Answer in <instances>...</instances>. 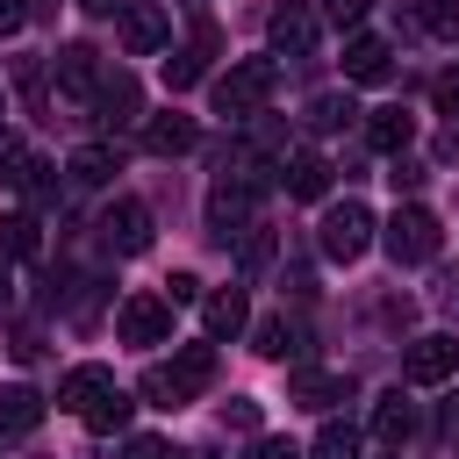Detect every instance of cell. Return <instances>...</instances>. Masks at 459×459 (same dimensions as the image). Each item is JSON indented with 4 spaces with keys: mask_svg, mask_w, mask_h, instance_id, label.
<instances>
[{
    "mask_svg": "<svg viewBox=\"0 0 459 459\" xmlns=\"http://www.w3.org/2000/svg\"><path fill=\"white\" fill-rule=\"evenodd\" d=\"M201 323H208V337H237V330L251 323V301H244V287H215V294L201 301Z\"/></svg>",
    "mask_w": 459,
    "mask_h": 459,
    "instance_id": "e0dca14e",
    "label": "cell"
},
{
    "mask_svg": "<svg viewBox=\"0 0 459 459\" xmlns=\"http://www.w3.org/2000/svg\"><path fill=\"white\" fill-rule=\"evenodd\" d=\"M93 115H100L108 129L136 122V79H129V72H108V79L93 86Z\"/></svg>",
    "mask_w": 459,
    "mask_h": 459,
    "instance_id": "2e32d148",
    "label": "cell"
},
{
    "mask_svg": "<svg viewBox=\"0 0 459 459\" xmlns=\"http://www.w3.org/2000/svg\"><path fill=\"white\" fill-rule=\"evenodd\" d=\"M22 29V0H0V36H14Z\"/></svg>",
    "mask_w": 459,
    "mask_h": 459,
    "instance_id": "8d00e7d4",
    "label": "cell"
},
{
    "mask_svg": "<svg viewBox=\"0 0 459 459\" xmlns=\"http://www.w3.org/2000/svg\"><path fill=\"white\" fill-rule=\"evenodd\" d=\"M208 380H215V344H186V351H172L165 366L143 373V402H158V409H186Z\"/></svg>",
    "mask_w": 459,
    "mask_h": 459,
    "instance_id": "6da1fadb",
    "label": "cell"
},
{
    "mask_svg": "<svg viewBox=\"0 0 459 459\" xmlns=\"http://www.w3.org/2000/svg\"><path fill=\"white\" fill-rule=\"evenodd\" d=\"M115 43H122L129 57H151V50H165V43H172V14H165L158 0H129V7L115 14Z\"/></svg>",
    "mask_w": 459,
    "mask_h": 459,
    "instance_id": "8992f818",
    "label": "cell"
},
{
    "mask_svg": "<svg viewBox=\"0 0 459 459\" xmlns=\"http://www.w3.org/2000/svg\"><path fill=\"white\" fill-rule=\"evenodd\" d=\"M57 79H65L72 93H93V86H100V65H93V50H86V43H65V50H57Z\"/></svg>",
    "mask_w": 459,
    "mask_h": 459,
    "instance_id": "603a6c76",
    "label": "cell"
},
{
    "mask_svg": "<svg viewBox=\"0 0 459 459\" xmlns=\"http://www.w3.org/2000/svg\"><path fill=\"white\" fill-rule=\"evenodd\" d=\"M194 136H201V129H194L186 115H151V129H143V143H151L158 158H179V151H194Z\"/></svg>",
    "mask_w": 459,
    "mask_h": 459,
    "instance_id": "44dd1931",
    "label": "cell"
},
{
    "mask_svg": "<svg viewBox=\"0 0 459 459\" xmlns=\"http://www.w3.org/2000/svg\"><path fill=\"white\" fill-rule=\"evenodd\" d=\"M273 79H280L273 57H244V65H230V72L215 79V108H222V115H251V108L273 100Z\"/></svg>",
    "mask_w": 459,
    "mask_h": 459,
    "instance_id": "277c9868",
    "label": "cell"
},
{
    "mask_svg": "<svg viewBox=\"0 0 459 459\" xmlns=\"http://www.w3.org/2000/svg\"><path fill=\"white\" fill-rule=\"evenodd\" d=\"M251 344H258L265 359H301V351H308V330H301L294 316H258V323H251Z\"/></svg>",
    "mask_w": 459,
    "mask_h": 459,
    "instance_id": "9a60e30c",
    "label": "cell"
},
{
    "mask_svg": "<svg viewBox=\"0 0 459 459\" xmlns=\"http://www.w3.org/2000/svg\"><path fill=\"white\" fill-rule=\"evenodd\" d=\"M79 7H93V14H122L129 0H79Z\"/></svg>",
    "mask_w": 459,
    "mask_h": 459,
    "instance_id": "ab89813d",
    "label": "cell"
},
{
    "mask_svg": "<svg viewBox=\"0 0 459 459\" xmlns=\"http://www.w3.org/2000/svg\"><path fill=\"white\" fill-rule=\"evenodd\" d=\"M22 172H29V143L0 136V186H22Z\"/></svg>",
    "mask_w": 459,
    "mask_h": 459,
    "instance_id": "f1b7e54d",
    "label": "cell"
},
{
    "mask_svg": "<svg viewBox=\"0 0 459 459\" xmlns=\"http://www.w3.org/2000/svg\"><path fill=\"white\" fill-rule=\"evenodd\" d=\"M208 50H215V29H208V22H194V43L165 57V86H172V93H186V86L208 72Z\"/></svg>",
    "mask_w": 459,
    "mask_h": 459,
    "instance_id": "4fadbf2b",
    "label": "cell"
},
{
    "mask_svg": "<svg viewBox=\"0 0 459 459\" xmlns=\"http://www.w3.org/2000/svg\"><path fill=\"white\" fill-rule=\"evenodd\" d=\"M359 108H351V93H316L308 100V129H344Z\"/></svg>",
    "mask_w": 459,
    "mask_h": 459,
    "instance_id": "4316f807",
    "label": "cell"
},
{
    "mask_svg": "<svg viewBox=\"0 0 459 459\" xmlns=\"http://www.w3.org/2000/svg\"><path fill=\"white\" fill-rule=\"evenodd\" d=\"M409 136H416V115H409V108H380V115L366 122V143H373V151H387V158H402V151H409Z\"/></svg>",
    "mask_w": 459,
    "mask_h": 459,
    "instance_id": "ffe728a7",
    "label": "cell"
},
{
    "mask_svg": "<svg viewBox=\"0 0 459 459\" xmlns=\"http://www.w3.org/2000/svg\"><path fill=\"white\" fill-rule=\"evenodd\" d=\"M409 430H416V409L402 402V387H394V394H380V402H373V437H380V445H402Z\"/></svg>",
    "mask_w": 459,
    "mask_h": 459,
    "instance_id": "7402d4cb",
    "label": "cell"
},
{
    "mask_svg": "<svg viewBox=\"0 0 459 459\" xmlns=\"http://www.w3.org/2000/svg\"><path fill=\"white\" fill-rule=\"evenodd\" d=\"M43 423V394L36 387H0V437H29Z\"/></svg>",
    "mask_w": 459,
    "mask_h": 459,
    "instance_id": "d6986e66",
    "label": "cell"
},
{
    "mask_svg": "<svg viewBox=\"0 0 459 459\" xmlns=\"http://www.w3.org/2000/svg\"><path fill=\"white\" fill-rule=\"evenodd\" d=\"M165 301H172V308H179V301H201V280H194V273H172V280H165Z\"/></svg>",
    "mask_w": 459,
    "mask_h": 459,
    "instance_id": "1f68e13d",
    "label": "cell"
},
{
    "mask_svg": "<svg viewBox=\"0 0 459 459\" xmlns=\"http://www.w3.org/2000/svg\"><path fill=\"white\" fill-rule=\"evenodd\" d=\"M373 208L366 201H337L330 215H323V258H337V265H351V258H366L373 251Z\"/></svg>",
    "mask_w": 459,
    "mask_h": 459,
    "instance_id": "5b68a950",
    "label": "cell"
},
{
    "mask_svg": "<svg viewBox=\"0 0 459 459\" xmlns=\"http://www.w3.org/2000/svg\"><path fill=\"white\" fill-rule=\"evenodd\" d=\"M222 423H230V430H258V402H230Z\"/></svg>",
    "mask_w": 459,
    "mask_h": 459,
    "instance_id": "e575fe53",
    "label": "cell"
},
{
    "mask_svg": "<svg viewBox=\"0 0 459 459\" xmlns=\"http://www.w3.org/2000/svg\"><path fill=\"white\" fill-rule=\"evenodd\" d=\"M14 301V273H7V258H0V308Z\"/></svg>",
    "mask_w": 459,
    "mask_h": 459,
    "instance_id": "60d3db41",
    "label": "cell"
},
{
    "mask_svg": "<svg viewBox=\"0 0 459 459\" xmlns=\"http://www.w3.org/2000/svg\"><path fill=\"white\" fill-rule=\"evenodd\" d=\"M258 194H265V172H222V179L208 186V237H215V244L244 237L251 215H258Z\"/></svg>",
    "mask_w": 459,
    "mask_h": 459,
    "instance_id": "7a4b0ae2",
    "label": "cell"
},
{
    "mask_svg": "<svg viewBox=\"0 0 459 459\" xmlns=\"http://www.w3.org/2000/svg\"><path fill=\"white\" fill-rule=\"evenodd\" d=\"M100 244H108V251H122V258H136V251H151V208L122 194V201H115L108 215H100Z\"/></svg>",
    "mask_w": 459,
    "mask_h": 459,
    "instance_id": "ba28073f",
    "label": "cell"
},
{
    "mask_svg": "<svg viewBox=\"0 0 459 459\" xmlns=\"http://www.w3.org/2000/svg\"><path fill=\"white\" fill-rule=\"evenodd\" d=\"M280 179H287L294 201H323V194H330V158H323V151H294V158L280 165Z\"/></svg>",
    "mask_w": 459,
    "mask_h": 459,
    "instance_id": "5bb4252c",
    "label": "cell"
},
{
    "mask_svg": "<svg viewBox=\"0 0 459 459\" xmlns=\"http://www.w3.org/2000/svg\"><path fill=\"white\" fill-rule=\"evenodd\" d=\"M251 459H301V452H294V445H287V437H265V445H258V452H251Z\"/></svg>",
    "mask_w": 459,
    "mask_h": 459,
    "instance_id": "d590c367",
    "label": "cell"
},
{
    "mask_svg": "<svg viewBox=\"0 0 459 459\" xmlns=\"http://www.w3.org/2000/svg\"><path fill=\"white\" fill-rule=\"evenodd\" d=\"M57 165H43V158H29V172H22V186H29V201H57V179H50Z\"/></svg>",
    "mask_w": 459,
    "mask_h": 459,
    "instance_id": "4dcf8cb0",
    "label": "cell"
},
{
    "mask_svg": "<svg viewBox=\"0 0 459 459\" xmlns=\"http://www.w3.org/2000/svg\"><path fill=\"white\" fill-rule=\"evenodd\" d=\"M437 108H459V79H437Z\"/></svg>",
    "mask_w": 459,
    "mask_h": 459,
    "instance_id": "f35d334b",
    "label": "cell"
},
{
    "mask_svg": "<svg viewBox=\"0 0 459 459\" xmlns=\"http://www.w3.org/2000/svg\"><path fill=\"white\" fill-rule=\"evenodd\" d=\"M387 72H394L387 36H351V43H344V79H351V86H380Z\"/></svg>",
    "mask_w": 459,
    "mask_h": 459,
    "instance_id": "8fae6325",
    "label": "cell"
},
{
    "mask_svg": "<svg viewBox=\"0 0 459 459\" xmlns=\"http://www.w3.org/2000/svg\"><path fill=\"white\" fill-rule=\"evenodd\" d=\"M273 258V237L265 230H244V265H265Z\"/></svg>",
    "mask_w": 459,
    "mask_h": 459,
    "instance_id": "836d02e7",
    "label": "cell"
},
{
    "mask_svg": "<svg viewBox=\"0 0 459 459\" xmlns=\"http://www.w3.org/2000/svg\"><path fill=\"white\" fill-rule=\"evenodd\" d=\"M0 258H36V215L29 208L0 215Z\"/></svg>",
    "mask_w": 459,
    "mask_h": 459,
    "instance_id": "d4e9b609",
    "label": "cell"
},
{
    "mask_svg": "<svg viewBox=\"0 0 459 459\" xmlns=\"http://www.w3.org/2000/svg\"><path fill=\"white\" fill-rule=\"evenodd\" d=\"M423 29L430 36H459V0H423Z\"/></svg>",
    "mask_w": 459,
    "mask_h": 459,
    "instance_id": "f546056e",
    "label": "cell"
},
{
    "mask_svg": "<svg viewBox=\"0 0 459 459\" xmlns=\"http://www.w3.org/2000/svg\"><path fill=\"white\" fill-rule=\"evenodd\" d=\"M330 14H337V22H359V14H366V0H330Z\"/></svg>",
    "mask_w": 459,
    "mask_h": 459,
    "instance_id": "74e56055",
    "label": "cell"
},
{
    "mask_svg": "<svg viewBox=\"0 0 459 459\" xmlns=\"http://www.w3.org/2000/svg\"><path fill=\"white\" fill-rule=\"evenodd\" d=\"M122 459H179V452H172L165 437H129V452H122Z\"/></svg>",
    "mask_w": 459,
    "mask_h": 459,
    "instance_id": "d6a6232c",
    "label": "cell"
},
{
    "mask_svg": "<svg viewBox=\"0 0 459 459\" xmlns=\"http://www.w3.org/2000/svg\"><path fill=\"white\" fill-rule=\"evenodd\" d=\"M308 459H359V430L351 423H323L316 445H308Z\"/></svg>",
    "mask_w": 459,
    "mask_h": 459,
    "instance_id": "484cf974",
    "label": "cell"
},
{
    "mask_svg": "<svg viewBox=\"0 0 459 459\" xmlns=\"http://www.w3.org/2000/svg\"><path fill=\"white\" fill-rule=\"evenodd\" d=\"M459 373V344L452 337H416L409 351H402V380L409 387H437V380H452Z\"/></svg>",
    "mask_w": 459,
    "mask_h": 459,
    "instance_id": "9c48e42d",
    "label": "cell"
},
{
    "mask_svg": "<svg viewBox=\"0 0 459 459\" xmlns=\"http://www.w3.org/2000/svg\"><path fill=\"white\" fill-rule=\"evenodd\" d=\"M287 402L330 409V402H351V380H344V373H294V380H287Z\"/></svg>",
    "mask_w": 459,
    "mask_h": 459,
    "instance_id": "ac0fdd59",
    "label": "cell"
},
{
    "mask_svg": "<svg viewBox=\"0 0 459 459\" xmlns=\"http://www.w3.org/2000/svg\"><path fill=\"white\" fill-rule=\"evenodd\" d=\"M129 409H136V402H129V394L115 387V394H108V402H100V409L86 416V430H100V437H108V430H122V423H129Z\"/></svg>",
    "mask_w": 459,
    "mask_h": 459,
    "instance_id": "83f0119b",
    "label": "cell"
},
{
    "mask_svg": "<svg viewBox=\"0 0 459 459\" xmlns=\"http://www.w3.org/2000/svg\"><path fill=\"white\" fill-rule=\"evenodd\" d=\"M65 172H72L79 186H108V179H115V151H108V143H79Z\"/></svg>",
    "mask_w": 459,
    "mask_h": 459,
    "instance_id": "cb8c5ba5",
    "label": "cell"
},
{
    "mask_svg": "<svg viewBox=\"0 0 459 459\" xmlns=\"http://www.w3.org/2000/svg\"><path fill=\"white\" fill-rule=\"evenodd\" d=\"M265 36H273V50H287V57H308V50H316V14L287 0V7H273Z\"/></svg>",
    "mask_w": 459,
    "mask_h": 459,
    "instance_id": "7c38bea8",
    "label": "cell"
},
{
    "mask_svg": "<svg viewBox=\"0 0 459 459\" xmlns=\"http://www.w3.org/2000/svg\"><path fill=\"white\" fill-rule=\"evenodd\" d=\"M108 394H115V373H108V366H72V373L57 380V409H65V416H79V423H86Z\"/></svg>",
    "mask_w": 459,
    "mask_h": 459,
    "instance_id": "30bf717a",
    "label": "cell"
},
{
    "mask_svg": "<svg viewBox=\"0 0 459 459\" xmlns=\"http://www.w3.org/2000/svg\"><path fill=\"white\" fill-rule=\"evenodd\" d=\"M380 244H387V258H394V265H430V258H437V244H445V230H437V215H430V208L402 201V208L387 215Z\"/></svg>",
    "mask_w": 459,
    "mask_h": 459,
    "instance_id": "3957f363",
    "label": "cell"
},
{
    "mask_svg": "<svg viewBox=\"0 0 459 459\" xmlns=\"http://www.w3.org/2000/svg\"><path fill=\"white\" fill-rule=\"evenodd\" d=\"M115 337L122 344H165L172 337V301L165 294H129L115 308Z\"/></svg>",
    "mask_w": 459,
    "mask_h": 459,
    "instance_id": "52a82bcc",
    "label": "cell"
}]
</instances>
